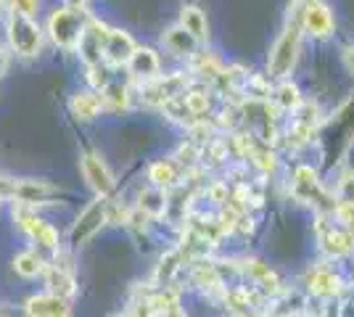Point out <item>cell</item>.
Wrapping results in <instances>:
<instances>
[{"label": "cell", "mask_w": 354, "mask_h": 317, "mask_svg": "<svg viewBox=\"0 0 354 317\" xmlns=\"http://www.w3.org/2000/svg\"><path fill=\"white\" fill-rule=\"evenodd\" d=\"M301 0L294 3V16L288 19L286 30L278 37V43L270 53V77H278V79H286V77L294 72L296 59H299V46H301Z\"/></svg>", "instance_id": "cell-1"}, {"label": "cell", "mask_w": 354, "mask_h": 317, "mask_svg": "<svg viewBox=\"0 0 354 317\" xmlns=\"http://www.w3.org/2000/svg\"><path fill=\"white\" fill-rule=\"evenodd\" d=\"M93 16L88 14L85 6H64L59 11H53L48 19V32L53 37V43L66 50H74L80 46V37L85 35Z\"/></svg>", "instance_id": "cell-2"}, {"label": "cell", "mask_w": 354, "mask_h": 317, "mask_svg": "<svg viewBox=\"0 0 354 317\" xmlns=\"http://www.w3.org/2000/svg\"><path fill=\"white\" fill-rule=\"evenodd\" d=\"M8 43L14 48L19 56H37L40 43H43V35L40 27L32 21L30 16L24 14H11L8 19Z\"/></svg>", "instance_id": "cell-3"}, {"label": "cell", "mask_w": 354, "mask_h": 317, "mask_svg": "<svg viewBox=\"0 0 354 317\" xmlns=\"http://www.w3.org/2000/svg\"><path fill=\"white\" fill-rule=\"evenodd\" d=\"M188 88H191V79L183 75V72H175V75L156 77V79H151V82H143L140 95H143L146 104L164 106L167 101H172V98L185 95Z\"/></svg>", "instance_id": "cell-4"}, {"label": "cell", "mask_w": 354, "mask_h": 317, "mask_svg": "<svg viewBox=\"0 0 354 317\" xmlns=\"http://www.w3.org/2000/svg\"><path fill=\"white\" fill-rule=\"evenodd\" d=\"M291 188H294V196L299 201H307V204H312V206H317V209L323 211H336V204L320 188V182H317V177H315V172H312L310 166H296Z\"/></svg>", "instance_id": "cell-5"}, {"label": "cell", "mask_w": 354, "mask_h": 317, "mask_svg": "<svg viewBox=\"0 0 354 317\" xmlns=\"http://www.w3.org/2000/svg\"><path fill=\"white\" fill-rule=\"evenodd\" d=\"M106 209H109L106 196H98L95 201H90L88 206H85V211L77 217V222H74V227H72V236H69V238H72V246H82L85 241H90V238L101 230V225L109 222Z\"/></svg>", "instance_id": "cell-6"}, {"label": "cell", "mask_w": 354, "mask_h": 317, "mask_svg": "<svg viewBox=\"0 0 354 317\" xmlns=\"http://www.w3.org/2000/svg\"><path fill=\"white\" fill-rule=\"evenodd\" d=\"M301 27L315 37H328L333 32V16L323 0H301Z\"/></svg>", "instance_id": "cell-7"}, {"label": "cell", "mask_w": 354, "mask_h": 317, "mask_svg": "<svg viewBox=\"0 0 354 317\" xmlns=\"http://www.w3.org/2000/svg\"><path fill=\"white\" fill-rule=\"evenodd\" d=\"M106 32H109V27H106L104 21L93 19V21L88 24V30H85V35L80 37L77 50H80V56H82V61H85L88 66H98V64H104Z\"/></svg>", "instance_id": "cell-8"}, {"label": "cell", "mask_w": 354, "mask_h": 317, "mask_svg": "<svg viewBox=\"0 0 354 317\" xmlns=\"http://www.w3.org/2000/svg\"><path fill=\"white\" fill-rule=\"evenodd\" d=\"M82 175H85L88 185L98 196H109L114 191V175H111V169L106 166V162L98 153H85L82 156Z\"/></svg>", "instance_id": "cell-9"}, {"label": "cell", "mask_w": 354, "mask_h": 317, "mask_svg": "<svg viewBox=\"0 0 354 317\" xmlns=\"http://www.w3.org/2000/svg\"><path fill=\"white\" fill-rule=\"evenodd\" d=\"M317 236H320V246L330 257H344L354 251V227H344V230H333L325 225V220L317 222Z\"/></svg>", "instance_id": "cell-10"}, {"label": "cell", "mask_w": 354, "mask_h": 317, "mask_svg": "<svg viewBox=\"0 0 354 317\" xmlns=\"http://www.w3.org/2000/svg\"><path fill=\"white\" fill-rule=\"evenodd\" d=\"M241 272L249 275L251 280L259 286V291H262L265 296H270V299H275V296L283 294L281 278L270 270V265H265V262H259V259H246V262L241 265Z\"/></svg>", "instance_id": "cell-11"}, {"label": "cell", "mask_w": 354, "mask_h": 317, "mask_svg": "<svg viewBox=\"0 0 354 317\" xmlns=\"http://www.w3.org/2000/svg\"><path fill=\"white\" fill-rule=\"evenodd\" d=\"M133 53H135L133 37L124 30L109 27L106 43H104V59L109 61V64H114V66H122V64H127V61L133 59Z\"/></svg>", "instance_id": "cell-12"}, {"label": "cell", "mask_w": 354, "mask_h": 317, "mask_svg": "<svg viewBox=\"0 0 354 317\" xmlns=\"http://www.w3.org/2000/svg\"><path fill=\"white\" fill-rule=\"evenodd\" d=\"M50 196H56V188L50 182L43 180H19L16 182V204L24 206H37V204H48Z\"/></svg>", "instance_id": "cell-13"}, {"label": "cell", "mask_w": 354, "mask_h": 317, "mask_svg": "<svg viewBox=\"0 0 354 317\" xmlns=\"http://www.w3.org/2000/svg\"><path fill=\"white\" fill-rule=\"evenodd\" d=\"M127 69L135 79L140 82H151L159 77V56L151 48H135L133 59L127 61Z\"/></svg>", "instance_id": "cell-14"}, {"label": "cell", "mask_w": 354, "mask_h": 317, "mask_svg": "<svg viewBox=\"0 0 354 317\" xmlns=\"http://www.w3.org/2000/svg\"><path fill=\"white\" fill-rule=\"evenodd\" d=\"M30 317H66L69 315V304L61 296L53 294H43V296H32L30 302L24 304Z\"/></svg>", "instance_id": "cell-15"}, {"label": "cell", "mask_w": 354, "mask_h": 317, "mask_svg": "<svg viewBox=\"0 0 354 317\" xmlns=\"http://www.w3.org/2000/svg\"><path fill=\"white\" fill-rule=\"evenodd\" d=\"M45 286H48V294H53V296H61V299H69L74 294V275L64 265H48L45 267Z\"/></svg>", "instance_id": "cell-16"}, {"label": "cell", "mask_w": 354, "mask_h": 317, "mask_svg": "<svg viewBox=\"0 0 354 317\" xmlns=\"http://www.w3.org/2000/svg\"><path fill=\"white\" fill-rule=\"evenodd\" d=\"M183 262H188V259H185V254L180 251V246H177V249H172V251H167V254L159 259L156 272H153V280L159 283V288L169 286V283L175 280V275L180 272V267H183Z\"/></svg>", "instance_id": "cell-17"}, {"label": "cell", "mask_w": 354, "mask_h": 317, "mask_svg": "<svg viewBox=\"0 0 354 317\" xmlns=\"http://www.w3.org/2000/svg\"><path fill=\"white\" fill-rule=\"evenodd\" d=\"M138 211H143L146 217H162L167 214V191L151 185L138 193Z\"/></svg>", "instance_id": "cell-18"}, {"label": "cell", "mask_w": 354, "mask_h": 317, "mask_svg": "<svg viewBox=\"0 0 354 317\" xmlns=\"http://www.w3.org/2000/svg\"><path fill=\"white\" fill-rule=\"evenodd\" d=\"M185 222H188V230H191V233L201 236V238L209 241L212 246H217L220 238L225 236V230H222V225H220V217H188Z\"/></svg>", "instance_id": "cell-19"}, {"label": "cell", "mask_w": 354, "mask_h": 317, "mask_svg": "<svg viewBox=\"0 0 354 317\" xmlns=\"http://www.w3.org/2000/svg\"><path fill=\"white\" fill-rule=\"evenodd\" d=\"M307 283H310V291L315 296H320V299H328V296H336L341 291V280L339 275H333L330 270H315L307 278Z\"/></svg>", "instance_id": "cell-20"}, {"label": "cell", "mask_w": 354, "mask_h": 317, "mask_svg": "<svg viewBox=\"0 0 354 317\" xmlns=\"http://www.w3.org/2000/svg\"><path fill=\"white\" fill-rule=\"evenodd\" d=\"M196 37H193L191 32H185V27H172V30H167L164 35V46L169 48L172 53L177 56H193L196 53Z\"/></svg>", "instance_id": "cell-21"}, {"label": "cell", "mask_w": 354, "mask_h": 317, "mask_svg": "<svg viewBox=\"0 0 354 317\" xmlns=\"http://www.w3.org/2000/svg\"><path fill=\"white\" fill-rule=\"evenodd\" d=\"M101 108H104V98L95 93H77L72 98V114L77 119H95Z\"/></svg>", "instance_id": "cell-22"}, {"label": "cell", "mask_w": 354, "mask_h": 317, "mask_svg": "<svg viewBox=\"0 0 354 317\" xmlns=\"http://www.w3.org/2000/svg\"><path fill=\"white\" fill-rule=\"evenodd\" d=\"M148 180H151V185H156L162 191H172L180 182L177 164H172V162H153L151 169H148Z\"/></svg>", "instance_id": "cell-23"}, {"label": "cell", "mask_w": 354, "mask_h": 317, "mask_svg": "<svg viewBox=\"0 0 354 317\" xmlns=\"http://www.w3.org/2000/svg\"><path fill=\"white\" fill-rule=\"evenodd\" d=\"M180 27H185V32H191L193 37L201 43V40H207L209 37V27H207V16L201 8H196V6H188V8H183V16H180Z\"/></svg>", "instance_id": "cell-24"}, {"label": "cell", "mask_w": 354, "mask_h": 317, "mask_svg": "<svg viewBox=\"0 0 354 317\" xmlns=\"http://www.w3.org/2000/svg\"><path fill=\"white\" fill-rule=\"evenodd\" d=\"M191 69L198 77L209 79V82H220L222 77H225L222 64L214 59V56H209V53H193V56H191Z\"/></svg>", "instance_id": "cell-25"}, {"label": "cell", "mask_w": 354, "mask_h": 317, "mask_svg": "<svg viewBox=\"0 0 354 317\" xmlns=\"http://www.w3.org/2000/svg\"><path fill=\"white\" fill-rule=\"evenodd\" d=\"M272 104L281 111H296L301 106V93H299L294 82H281L272 93Z\"/></svg>", "instance_id": "cell-26"}, {"label": "cell", "mask_w": 354, "mask_h": 317, "mask_svg": "<svg viewBox=\"0 0 354 317\" xmlns=\"http://www.w3.org/2000/svg\"><path fill=\"white\" fill-rule=\"evenodd\" d=\"M148 307H151V312H156V315H164V312H172L180 307V294H177L175 288L169 286H162L153 296H148L146 299Z\"/></svg>", "instance_id": "cell-27"}, {"label": "cell", "mask_w": 354, "mask_h": 317, "mask_svg": "<svg viewBox=\"0 0 354 317\" xmlns=\"http://www.w3.org/2000/svg\"><path fill=\"white\" fill-rule=\"evenodd\" d=\"M45 267H48V265H45L35 251H21V254L14 257V270L19 272L21 278H37V275L45 272Z\"/></svg>", "instance_id": "cell-28"}, {"label": "cell", "mask_w": 354, "mask_h": 317, "mask_svg": "<svg viewBox=\"0 0 354 317\" xmlns=\"http://www.w3.org/2000/svg\"><path fill=\"white\" fill-rule=\"evenodd\" d=\"M162 108H164V114H167L169 119L180 122V124H188V127H191V124H196V122H198V117H196L191 108H188V104H185V98H183V95H180V98H172V101H167Z\"/></svg>", "instance_id": "cell-29"}, {"label": "cell", "mask_w": 354, "mask_h": 317, "mask_svg": "<svg viewBox=\"0 0 354 317\" xmlns=\"http://www.w3.org/2000/svg\"><path fill=\"white\" fill-rule=\"evenodd\" d=\"M101 98L111 108H127L130 106V93H127V88L122 82H109L104 90H101Z\"/></svg>", "instance_id": "cell-30"}, {"label": "cell", "mask_w": 354, "mask_h": 317, "mask_svg": "<svg viewBox=\"0 0 354 317\" xmlns=\"http://www.w3.org/2000/svg\"><path fill=\"white\" fill-rule=\"evenodd\" d=\"M183 98H185V104H188V108H191L193 114H196L198 119H204L201 114H207V111H209V95H207V90H201V88H188Z\"/></svg>", "instance_id": "cell-31"}, {"label": "cell", "mask_w": 354, "mask_h": 317, "mask_svg": "<svg viewBox=\"0 0 354 317\" xmlns=\"http://www.w3.org/2000/svg\"><path fill=\"white\" fill-rule=\"evenodd\" d=\"M251 162L259 166V172H265V175H267V172H272V169H275V164H278V162H275V153L270 151L267 146H262V143H257V146H254Z\"/></svg>", "instance_id": "cell-32"}, {"label": "cell", "mask_w": 354, "mask_h": 317, "mask_svg": "<svg viewBox=\"0 0 354 317\" xmlns=\"http://www.w3.org/2000/svg\"><path fill=\"white\" fill-rule=\"evenodd\" d=\"M354 201V172H346L339 182V204Z\"/></svg>", "instance_id": "cell-33"}, {"label": "cell", "mask_w": 354, "mask_h": 317, "mask_svg": "<svg viewBox=\"0 0 354 317\" xmlns=\"http://www.w3.org/2000/svg\"><path fill=\"white\" fill-rule=\"evenodd\" d=\"M336 217L346 227H354V201H349V204H336Z\"/></svg>", "instance_id": "cell-34"}, {"label": "cell", "mask_w": 354, "mask_h": 317, "mask_svg": "<svg viewBox=\"0 0 354 317\" xmlns=\"http://www.w3.org/2000/svg\"><path fill=\"white\" fill-rule=\"evenodd\" d=\"M227 196H230V191H227V185H225V182H214V185L209 188V198H212V201H217V204H225Z\"/></svg>", "instance_id": "cell-35"}, {"label": "cell", "mask_w": 354, "mask_h": 317, "mask_svg": "<svg viewBox=\"0 0 354 317\" xmlns=\"http://www.w3.org/2000/svg\"><path fill=\"white\" fill-rule=\"evenodd\" d=\"M16 182L19 180H14V177H0V201L16 196Z\"/></svg>", "instance_id": "cell-36"}, {"label": "cell", "mask_w": 354, "mask_h": 317, "mask_svg": "<svg viewBox=\"0 0 354 317\" xmlns=\"http://www.w3.org/2000/svg\"><path fill=\"white\" fill-rule=\"evenodd\" d=\"M344 66L354 75V48H346V50H344Z\"/></svg>", "instance_id": "cell-37"}, {"label": "cell", "mask_w": 354, "mask_h": 317, "mask_svg": "<svg viewBox=\"0 0 354 317\" xmlns=\"http://www.w3.org/2000/svg\"><path fill=\"white\" fill-rule=\"evenodd\" d=\"M6 69H8V53H6L3 48H0V75H3Z\"/></svg>", "instance_id": "cell-38"}, {"label": "cell", "mask_w": 354, "mask_h": 317, "mask_svg": "<svg viewBox=\"0 0 354 317\" xmlns=\"http://www.w3.org/2000/svg\"><path fill=\"white\" fill-rule=\"evenodd\" d=\"M162 317H188V315H185V312H183V309L177 307V309H172V312H164Z\"/></svg>", "instance_id": "cell-39"}, {"label": "cell", "mask_w": 354, "mask_h": 317, "mask_svg": "<svg viewBox=\"0 0 354 317\" xmlns=\"http://www.w3.org/2000/svg\"><path fill=\"white\" fill-rule=\"evenodd\" d=\"M238 317H265V315H259V312H254V309H249V312H243V315H238Z\"/></svg>", "instance_id": "cell-40"}, {"label": "cell", "mask_w": 354, "mask_h": 317, "mask_svg": "<svg viewBox=\"0 0 354 317\" xmlns=\"http://www.w3.org/2000/svg\"><path fill=\"white\" fill-rule=\"evenodd\" d=\"M151 317H162V315H156V312H153V315H151Z\"/></svg>", "instance_id": "cell-41"}, {"label": "cell", "mask_w": 354, "mask_h": 317, "mask_svg": "<svg viewBox=\"0 0 354 317\" xmlns=\"http://www.w3.org/2000/svg\"><path fill=\"white\" fill-rule=\"evenodd\" d=\"M114 317H127V315H114Z\"/></svg>", "instance_id": "cell-42"}, {"label": "cell", "mask_w": 354, "mask_h": 317, "mask_svg": "<svg viewBox=\"0 0 354 317\" xmlns=\"http://www.w3.org/2000/svg\"><path fill=\"white\" fill-rule=\"evenodd\" d=\"M291 317H296V315H291Z\"/></svg>", "instance_id": "cell-43"}, {"label": "cell", "mask_w": 354, "mask_h": 317, "mask_svg": "<svg viewBox=\"0 0 354 317\" xmlns=\"http://www.w3.org/2000/svg\"><path fill=\"white\" fill-rule=\"evenodd\" d=\"M0 204H3V201H0Z\"/></svg>", "instance_id": "cell-44"}]
</instances>
